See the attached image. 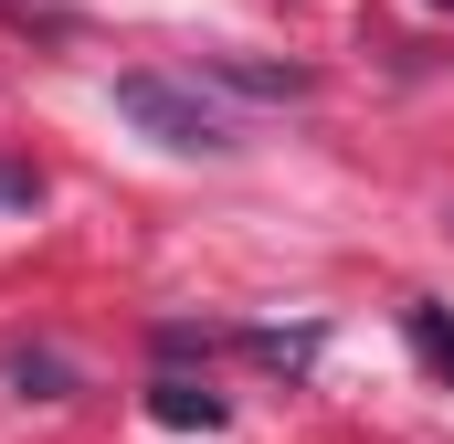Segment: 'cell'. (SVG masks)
<instances>
[{
  "mask_svg": "<svg viewBox=\"0 0 454 444\" xmlns=\"http://www.w3.org/2000/svg\"><path fill=\"white\" fill-rule=\"evenodd\" d=\"M116 116L148 127V138L180 148V159H223L232 148V116L201 96V75H191V85H180V75H116Z\"/></svg>",
  "mask_w": 454,
  "mask_h": 444,
  "instance_id": "1",
  "label": "cell"
},
{
  "mask_svg": "<svg viewBox=\"0 0 454 444\" xmlns=\"http://www.w3.org/2000/svg\"><path fill=\"white\" fill-rule=\"evenodd\" d=\"M148 413H159V424H180V434H223V424H232L223 392H201V381H180V370H159V381H148Z\"/></svg>",
  "mask_w": 454,
  "mask_h": 444,
  "instance_id": "2",
  "label": "cell"
},
{
  "mask_svg": "<svg viewBox=\"0 0 454 444\" xmlns=\"http://www.w3.org/2000/svg\"><path fill=\"white\" fill-rule=\"evenodd\" d=\"M212 75L243 85V96H307V75H296V64H243V53H212Z\"/></svg>",
  "mask_w": 454,
  "mask_h": 444,
  "instance_id": "3",
  "label": "cell"
},
{
  "mask_svg": "<svg viewBox=\"0 0 454 444\" xmlns=\"http://www.w3.org/2000/svg\"><path fill=\"white\" fill-rule=\"evenodd\" d=\"M402 329H412V349L454 381V307H434V297H423V307H402Z\"/></svg>",
  "mask_w": 454,
  "mask_h": 444,
  "instance_id": "4",
  "label": "cell"
},
{
  "mask_svg": "<svg viewBox=\"0 0 454 444\" xmlns=\"http://www.w3.org/2000/svg\"><path fill=\"white\" fill-rule=\"evenodd\" d=\"M434 11H454V0H434Z\"/></svg>",
  "mask_w": 454,
  "mask_h": 444,
  "instance_id": "5",
  "label": "cell"
}]
</instances>
